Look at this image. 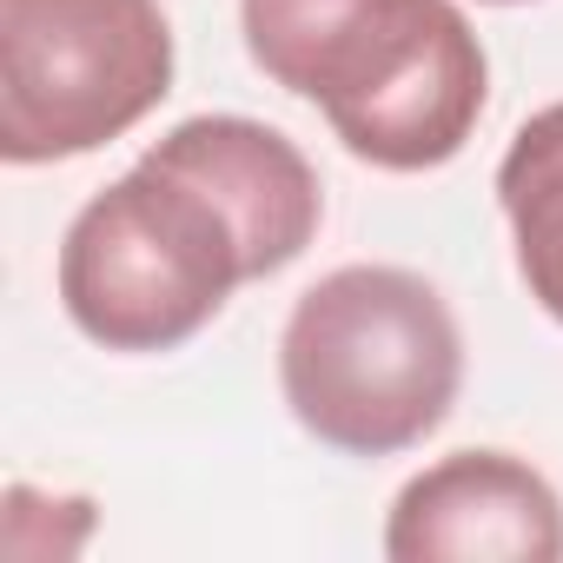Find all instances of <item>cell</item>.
<instances>
[{"label":"cell","mask_w":563,"mask_h":563,"mask_svg":"<svg viewBox=\"0 0 563 563\" xmlns=\"http://www.w3.org/2000/svg\"><path fill=\"white\" fill-rule=\"evenodd\" d=\"M54 286L93 345L173 352L199 339L239 286H252V258L232 212L199 179L140 153L133 173L74 212Z\"/></svg>","instance_id":"3957f363"},{"label":"cell","mask_w":563,"mask_h":563,"mask_svg":"<svg viewBox=\"0 0 563 563\" xmlns=\"http://www.w3.org/2000/svg\"><path fill=\"white\" fill-rule=\"evenodd\" d=\"M278 391L345 457L424 444L464 391V332L431 278L405 265H339L299 292L278 332Z\"/></svg>","instance_id":"7a4b0ae2"},{"label":"cell","mask_w":563,"mask_h":563,"mask_svg":"<svg viewBox=\"0 0 563 563\" xmlns=\"http://www.w3.org/2000/svg\"><path fill=\"white\" fill-rule=\"evenodd\" d=\"M391 563H563V497L517 451H451L405 477L385 517Z\"/></svg>","instance_id":"5b68a950"},{"label":"cell","mask_w":563,"mask_h":563,"mask_svg":"<svg viewBox=\"0 0 563 563\" xmlns=\"http://www.w3.org/2000/svg\"><path fill=\"white\" fill-rule=\"evenodd\" d=\"M484 8H523V0H484Z\"/></svg>","instance_id":"ba28073f"},{"label":"cell","mask_w":563,"mask_h":563,"mask_svg":"<svg viewBox=\"0 0 563 563\" xmlns=\"http://www.w3.org/2000/svg\"><path fill=\"white\" fill-rule=\"evenodd\" d=\"M173 93L159 0H0V159L54 166L133 133Z\"/></svg>","instance_id":"277c9868"},{"label":"cell","mask_w":563,"mask_h":563,"mask_svg":"<svg viewBox=\"0 0 563 563\" xmlns=\"http://www.w3.org/2000/svg\"><path fill=\"white\" fill-rule=\"evenodd\" d=\"M239 34L272 87L312 100L378 173L457 159L490 100V60L457 0H239Z\"/></svg>","instance_id":"6da1fadb"},{"label":"cell","mask_w":563,"mask_h":563,"mask_svg":"<svg viewBox=\"0 0 563 563\" xmlns=\"http://www.w3.org/2000/svg\"><path fill=\"white\" fill-rule=\"evenodd\" d=\"M146 153L166 159V166H179L186 179H199L232 212V225L245 239V258H252V278L286 272L319 239V219H325L319 173L299 153V140H286L265 120L192 113L166 140H153Z\"/></svg>","instance_id":"8992f818"},{"label":"cell","mask_w":563,"mask_h":563,"mask_svg":"<svg viewBox=\"0 0 563 563\" xmlns=\"http://www.w3.org/2000/svg\"><path fill=\"white\" fill-rule=\"evenodd\" d=\"M497 206L510 225L517 278L563 325V100L530 113L497 159Z\"/></svg>","instance_id":"52a82bcc"}]
</instances>
